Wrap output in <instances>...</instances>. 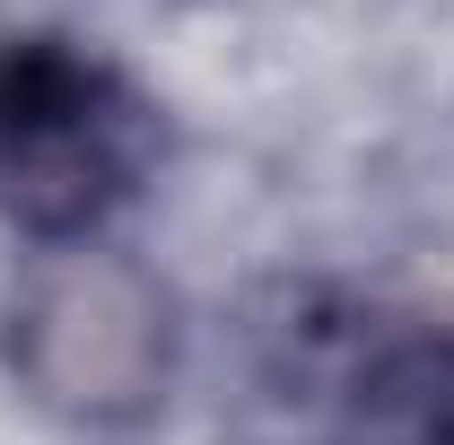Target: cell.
Returning a JSON list of instances; mask_svg holds the SVG:
<instances>
[{
  "label": "cell",
  "instance_id": "obj_1",
  "mask_svg": "<svg viewBox=\"0 0 454 445\" xmlns=\"http://www.w3.org/2000/svg\"><path fill=\"white\" fill-rule=\"evenodd\" d=\"M158 105L79 35L0 44V219L35 245H79L149 183Z\"/></svg>",
  "mask_w": 454,
  "mask_h": 445
},
{
  "label": "cell",
  "instance_id": "obj_2",
  "mask_svg": "<svg viewBox=\"0 0 454 445\" xmlns=\"http://www.w3.org/2000/svg\"><path fill=\"white\" fill-rule=\"evenodd\" d=\"M9 367L27 376L44 410L79 419V428L140 419L149 402H167L175 367V324L158 279L106 254L97 236L44 245L9 297Z\"/></svg>",
  "mask_w": 454,
  "mask_h": 445
}]
</instances>
